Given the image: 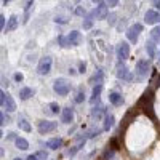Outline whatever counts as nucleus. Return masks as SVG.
<instances>
[{"label":"nucleus","mask_w":160,"mask_h":160,"mask_svg":"<svg viewBox=\"0 0 160 160\" xmlns=\"http://www.w3.org/2000/svg\"><path fill=\"white\" fill-rule=\"evenodd\" d=\"M146 53H148L149 58H155V53H157V43H154L152 40L149 38L146 42Z\"/></svg>","instance_id":"20"},{"label":"nucleus","mask_w":160,"mask_h":160,"mask_svg":"<svg viewBox=\"0 0 160 160\" xmlns=\"http://www.w3.org/2000/svg\"><path fill=\"white\" fill-rule=\"evenodd\" d=\"M108 18H109V19H108V21H109V26H115V18H117V15H115V13L109 15Z\"/></svg>","instance_id":"38"},{"label":"nucleus","mask_w":160,"mask_h":160,"mask_svg":"<svg viewBox=\"0 0 160 160\" xmlns=\"http://www.w3.org/2000/svg\"><path fill=\"white\" fill-rule=\"evenodd\" d=\"M144 22L146 24H151V26H154V24H160V13L157 11V10H148L144 13Z\"/></svg>","instance_id":"9"},{"label":"nucleus","mask_w":160,"mask_h":160,"mask_svg":"<svg viewBox=\"0 0 160 160\" xmlns=\"http://www.w3.org/2000/svg\"><path fill=\"white\" fill-rule=\"evenodd\" d=\"M19 26V19H18V16L16 15H11L10 18H8V22H7V28H5V32H13L16 28Z\"/></svg>","instance_id":"16"},{"label":"nucleus","mask_w":160,"mask_h":160,"mask_svg":"<svg viewBox=\"0 0 160 160\" xmlns=\"http://www.w3.org/2000/svg\"><path fill=\"white\" fill-rule=\"evenodd\" d=\"M99 133H101V130H91V131H87L85 133V138H95V136H98L99 135Z\"/></svg>","instance_id":"33"},{"label":"nucleus","mask_w":160,"mask_h":160,"mask_svg":"<svg viewBox=\"0 0 160 160\" xmlns=\"http://www.w3.org/2000/svg\"><path fill=\"white\" fill-rule=\"evenodd\" d=\"M74 13H75L77 16H87V10H85L83 7H80V5L74 10Z\"/></svg>","instance_id":"31"},{"label":"nucleus","mask_w":160,"mask_h":160,"mask_svg":"<svg viewBox=\"0 0 160 160\" xmlns=\"http://www.w3.org/2000/svg\"><path fill=\"white\" fill-rule=\"evenodd\" d=\"M0 120H2V122H0V123H2V127H5V125H8L10 123V115L8 114H5V111L2 112V114H0Z\"/></svg>","instance_id":"30"},{"label":"nucleus","mask_w":160,"mask_h":160,"mask_svg":"<svg viewBox=\"0 0 160 160\" xmlns=\"http://www.w3.org/2000/svg\"><path fill=\"white\" fill-rule=\"evenodd\" d=\"M95 15H96L98 19H106V18H108L109 16V7H108V3H106V2L98 3V7L95 8Z\"/></svg>","instance_id":"12"},{"label":"nucleus","mask_w":160,"mask_h":160,"mask_svg":"<svg viewBox=\"0 0 160 160\" xmlns=\"http://www.w3.org/2000/svg\"><path fill=\"white\" fill-rule=\"evenodd\" d=\"M118 2H120V0H106V3H108L109 8H115L118 5Z\"/></svg>","instance_id":"36"},{"label":"nucleus","mask_w":160,"mask_h":160,"mask_svg":"<svg viewBox=\"0 0 160 160\" xmlns=\"http://www.w3.org/2000/svg\"><path fill=\"white\" fill-rule=\"evenodd\" d=\"M85 72H87V62L80 61L78 62V74H85Z\"/></svg>","instance_id":"34"},{"label":"nucleus","mask_w":160,"mask_h":160,"mask_svg":"<svg viewBox=\"0 0 160 160\" xmlns=\"http://www.w3.org/2000/svg\"><path fill=\"white\" fill-rule=\"evenodd\" d=\"M77 104H82L83 101H85V91H83V88H78V91H77V96H75V99H74Z\"/></svg>","instance_id":"29"},{"label":"nucleus","mask_w":160,"mask_h":160,"mask_svg":"<svg viewBox=\"0 0 160 160\" xmlns=\"http://www.w3.org/2000/svg\"><path fill=\"white\" fill-rule=\"evenodd\" d=\"M26 160H40L37 155H34V154H31V155H28V158H26Z\"/></svg>","instance_id":"41"},{"label":"nucleus","mask_w":160,"mask_h":160,"mask_svg":"<svg viewBox=\"0 0 160 160\" xmlns=\"http://www.w3.org/2000/svg\"><path fill=\"white\" fill-rule=\"evenodd\" d=\"M71 88H72L71 82L64 77H58V78H55V82H53V91H55L58 96H68L71 93Z\"/></svg>","instance_id":"1"},{"label":"nucleus","mask_w":160,"mask_h":160,"mask_svg":"<svg viewBox=\"0 0 160 160\" xmlns=\"http://www.w3.org/2000/svg\"><path fill=\"white\" fill-rule=\"evenodd\" d=\"M115 53H117L118 61H125V59H128V58H130V45H128V42H120V43L117 45Z\"/></svg>","instance_id":"8"},{"label":"nucleus","mask_w":160,"mask_h":160,"mask_svg":"<svg viewBox=\"0 0 160 160\" xmlns=\"http://www.w3.org/2000/svg\"><path fill=\"white\" fill-rule=\"evenodd\" d=\"M69 74H71V75H75V69L71 68V69H69Z\"/></svg>","instance_id":"43"},{"label":"nucleus","mask_w":160,"mask_h":160,"mask_svg":"<svg viewBox=\"0 0 160 160\" xmlns=\"http://www.w3.org/2000/svg\"><path fill=\"white\" fill-rule=\"evenodd\" d=\"M104 82V71L102 69H96V72L93 74V77L90 78V83H93V87L95 85H99Z\"/></svg>","instance_id":"18"},{"label":"nucleus","mask_w":160,"mask_h":160,"mask_svg":"<svg viewBox=\"0 0 160 160\" xmlns=\"http://www.w3.org/2000/svg\"><path fill=\"white\" fill-rule=\"evenodd\" d=\"M51 66H53V59L51 56H42L37 64V72L38 75H48L51 72Z\"/></svg>","instance_id":"5"},{"label":"nucleus","mask_w":160,"mask_h":160,"mask_svg":"<svg viewBox=\"0 0 160 160\" xmlns=\"http://www.w3.org/2000/svg\"><path fill=\"white\" fill-rule=\"evenodd\" d=\"M16 138H18V135H16L15 131H10V133H8V136H7V139H11V141H15Z\"/></svg>","instance_id":"40"},{"label":"nucleus","mask_w":160,"mask_h":160,"mask_svg":"<svg viewBox=\"0 0 160 160\" xmlns=\"http://www.w3.org/2000/svg\"><path fill=\"white\" fill-rule=\"evenodd\" d=\"M35 155H37L40 160H47V158H48V152H47V151H38Z\"/></svg>","instance_id":"35"},{"label":"nucleus","mask_w":160,"mask_h":160,"mask_svg":"<svg viewBox=\"0 0 160 160\" xmlns=\"http://www.w3.org/2000/svg\"><path fill=\"white\" fill-rule=\"evenodd\" d=\"M141 32H142V26H141L139 22L131 24L130 28L127 29V38H128V42H130V43H133V45H136Z\"/></svg>","instance_id":"4"},{"label":"nucleus","mask_w":160,"mask_h":160,"mask_svg":"<svg viewBox=\"0 0 160 160\" xmlns=\"http://www.w3.org/2000/svg\"><path fill=\"white\" fill-rule=\"evenodd\" d=\"M149 71H151V64L148 59H138L136 61V66H135V77L136 80H144L146 77L149 75Z\"/></svg>","instance_id":"2"},{"label":"nucleus","mask_w":160,"mask_h":160,"mask_svg":"<svg viewBox=\"0 0 160 160\" xmlns=\"http://www.w3.org/2000/svg\"><path fill=\"white\" fill-rule=\"evenodd\" d=\"M115 74H117V78H118V80H127V82H131V80H133V75H131L130 69L123 64V61H118V64H117V72H115Z\"/></svg>","instance_id":"7"},{"label":"nucleus","mask_w":160,"mask_h":160,"mask_svg":"<svg viewBox=\"0 0 160 160\" xmlns=\"http://www.w3.org/2000/svg\"><path fill=\"white\" fill-rule=\"evenodd\" d=\"M101 91H102V83H99V85H95V87H93V90H91V98H90V104H91V106L99 104Z\"/></svg>","instance_id":"14"},{"label":"nucleus","mask_w":160,"mask_h":160,"mask_svg":"<svg viewBox=\"0 0 160 160\" xmlns=\"http://www.w3.org/2000/svg\"><path fill=\"white\" fill-rule=\"evenodd\" d=\"M16 123H18V128H19V130H22V131H26V133H31V131H32L31 123H29V122H28V120H26L22 115H19V117H18V122H16Z\"/></svg>","instance_id":"19"},{"label":"nucleus","mask_w":160,"mask_h":160,"mask_svg":"<svg viewBox=\"0 0 160 160\" xmlns=\"http://www.w3.org/2000/svg\"><path fill=\"white\" fill-rule=\"evenodd\" d=\"M56 128H58V122H55V120H40L37 125L40 135H48V133L55 131Z\"/></svg>","instance_id":"6"},{"label":"nucleus","mask_w":160,"mask_h":160,"mask_svg":"<svg viewBox=\"0 0 160 160\" xmlns=\"http://www.w3.org/2000/svg\"><path fill=\"white\" fill-rule=\"evenodd\" d=\"M13 160H22V158H19V157H16V158H13Z\"/></svg>","instance_id":"46"},{"label":"nucleus","mask_w":160,"mask_h":160,"mask_svg":"<svg viewBox=\"0 0 160 160\" xmlns=\"http://www.w3.org/2000/svg\"><path fill=\"white\" fill-rule=\"evenodd\" d=\"M151 40H152L154 43L160 45V24L155 26V28H152V31H151Z\"/></svg>","instance_id":"25"},{"label":"nucleus","mask_w":160,"mask_h":160,"mask_svg":"<svg viewBox=\"0 0 160 160\" xmlns=\"http://www.w3.org/2000/svg\"><path fill=\"white\" fill-rule=\"evenodd\" d=\"M74 117H75L74 109L71 108V106H68V108H64L62 112H61V122L66 123V125H69V123L74 122Z\"/></svg>","instance_id":"11"},{"label":"nucleus","mask_w":160,"mask_h":160,"mask_svg":"<svg viewBox=\"0 0 160 160\" xmlns=\"http://www.w3.org/2000/svg\"><path fill=\"white\" fill-rule=\"evenodd\" d=\"M109 102H111L112 106H115V108H118V106H123L125 98H123L122 93L112 90V91H109Z\"/></svg>","instance_id":"10"},{"label":"nucleus","mask_w":160,"mask_h":160,"mask_svg":"<svg viewBox=\"0 0 160 160\" xmlns=\"http://www.w3.org/2000/svg\"><path fill=\"white\" fill-rule=\"evenodd\" d=\"M47 108L50 109V111H48L50 115H58V114H59V104H58V102H50Z\"/></svg>","instance_id":"27"},{"label":"nucleus","mask_w":160,"mask_h":160,"mask_svg":"<svg viewBox=\"0 0 160 160\" xmlns=\"http://www.w3.org/2000/svg\"><path fill=\"white\" fill-rule=\"evenodd\" d=\"M55 22L56 24H66V22H68V19H66L64 16H56L55 18Z\"/></svg>","instance_id":"39"},{"label":"nucleus","mask_w":160,"mask_h":160,"mask_svg":"<svg viewBox=\"0 0 160 160\" xmlns=\"http://www.w3.org/2000/svg\"><path fill=\"white\" fill-rule=\"evenodd\" d=\"M5 21H7V18H5V15H0V29H2L3 32H5Z\"/></svg>","instance_id":"37"},{"label":"nucleus","mask_w":160,"mask_h":160,"mask_svg":"<svg viewBox=\"0 0 160 160\" xmlns=\"http://www.w3.org/2000/svg\"><path fill=\"white\" fill-rule=\"evenodd\" d=\"M61 146H62V139L61 138H53V139L47 141V148H50L51 151H58Z\"/></svg>","instance_id":"21"},{"label":"nucleus","mask_w":160,"mask_h":160,"mask_svg":"<svg viewBox=\"0 0 160 160\" xmlns=\"http://www.w3.org/2000/svg\"><path fill=\"white\" fill-rule=\"evenodd\" d=\"M68 40H69L71 47H78L80 43L83 42V37H82V34H80L78 31H71L68 34Z\"/></svg>","instance_id":"13"},{"label":"nucleus","mask_w":160,"mask_h":160,"mask_svg":"<svg viewBox=\"0 0 160 160\" xmlns=\"http://www.w3.org/2000/svg\"><path fill=\"white\" fill-rule=\"evenodd\" d=\"M11 0H3V5H7V3H10Z\"/></svg>","instance_id":"44"},{"label":"nucleus","mask_w":160,"mask_h":160,"mask_svg":"<svg viewBox=\"0 0 160 160\" xmlns=\"http://www.w3.org/2000/svg\"><path fill=\"white\" fill-rule=\"evenodd\" d=\"M34 2H35V0H28V2H26V7H24V19H22V22H24V24L29 21L31 10H32V7H34Z\"/></svg>","instance_id":"23"},{"label":"nucleus","mask_w":160,"mask_h":160,"mask_svg":"<svg viewBox=\"0 0 160 160\" xmlns=\"http://www.w3.org/2000/svg\"><path fill=\"white\" fill-rule=\"evenodd\" d=\"M58 43H59V47L61 48H69L71 47V43H69V40H68V35H59L58 37Z\"/></svg>","instance_id":"28"},{"label":"nucleus","mask_w":160,"mask_h":160,"mask_svg":"<svg viewBox=\"0 0 160 160\" xmlns=\"http://www.w3.org/2000/svg\"><path fill=\"white\" fill-rule=\"evenodd\" d=\"M13 80H15L16 83H21L24 80V74L22 72H15V75H13Z\"/></svg>","instance_id":"32"},{"label":"nucleus","mask_w":160,"mask_h":160,"mask_svg":"<svg viewBox=\"0 0 160 160\" xmlns=\"http://www.w3.org/2000/svg\"><path fill=\"white\" fill-rule=\"evenodd\" d=\"M15 146H16L19 151H28V149H29V141L24 139V138H21V136H18V138L15 139Z\"/></svg>","instance_id":"22"},{"label":"nucleus","mask_w":160,"mask_h":160,"mask_svg":"<svg viewBox=\"0 0 160 160\" xmlns=\"http://www.w3.org/2000/svg\"><path fill=\"white\" fill-rule=\"evenodd\" d=\"M154 7L160 10V0H154Z\"/></svg>","instance_id":"42"},{"label":"nucleus","mask_w":160,"mask_h":160,"mask_svg":"<svg viewBox=\"0 0 160 160\" xmlns=\"http://www.w3.org/2000/svg\"><path fill=\"white\" fill-rule=\"evenodd\" d=\"M114 125H115V117H114L112 114H106V115H104V125H102V130H104V131H109V130L114 128Z\"/></svg>","instance_id":"17"},{"label":"nucleus","mask_w":160,"mask_h":160,"mask_svg":"<svg viewBox=\"0 0 160 160\" xmlns=\"http://www.w3.org/2000/svg\"><path fill=\"white\" fill-rule=\"evenodd\" d=\"M83 148H85V139H83L82 142H80V144H77V146H74V148H71L68 152H66V155H68V157H74L80 149H83Z\"/></svg>","instance_id":"26"},{"label":"nucleus","mask_w":160,"mask_h":160,"mask_svg":"<svg viewBox=\"0 0 160 160\" xmlns=\"http://www.w3.org/2000/svg\"><path fill=\"white\" fill-rule=\"evenodd\" d=\"M101 114H108V112H106V108H104V106L102 104H95V106H93V109H91V117L93 118H98Z\"/></svg>","instance_id":"24"},{"label":"nucleus","mask_w":160,"mask_h":160,"mask_svg":"<svg viewBox=\"0 0 160 160\" xmlns=\"http://www.w3.org/2000/svg\"><path fill=\"white\" fill-rule=\"evenodd\" d=\"M158 66H160V53H158Z\"/></svg>","instance_id":"45"},{"label":"nucleus","mask_w":160,"mask_h":160,"mask_svg":"<svg viewBox=\"0 0 160 160\" xmlns=\"http://www.w3.org/2000/svg\"><path fill=\"white\" fill-rule=\"evenodd\" d=\"M0 104H2V109L7 112H15L16 111V102L11 98V95L8 91L2 90L0 91Z\"/></svg>","instance_id":"3"},{"label":"nucleus","mask_w":160,"mask_h":160,"mask_svg":"<svg viewBox=\"0 0 160 160\" xmlns=\"http://www.w3.org/2000/svg\"><path fill=\"white\" fill-rule=\"evenodd\" d=\"M34 95H35V90L31 88V87H22V88L19 90V99H21V101H28V99L32 98Z\"/></svg>","instance_id":"15"}]
</instances>
